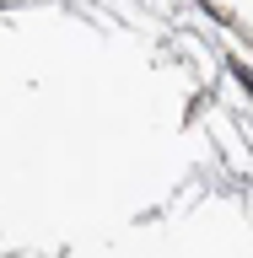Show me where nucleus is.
<instances>
[{
	"instance_id": "obj_1",
	"label": "nucleus",
	"mask_w": 253,
	"mask_h": 258,
	"mask_svg": "<svg viewBox=\"0 0 253 258\" xmlns=\"http://www.w3.org/2000/svg\"><path fill=\"white\" fill-rule=\"evenodd\" d=\"M232 76H237V81H242V92L253 97V76H248V70H242V64H232Z\"/></svg>"
}]
</instances>
